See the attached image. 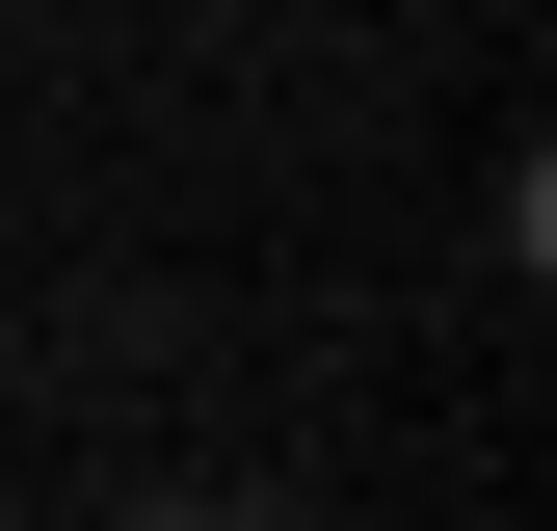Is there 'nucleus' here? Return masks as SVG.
Returning a JSON list of instances; mask_svg holds the SVG:
<instances>
[{
  "instance_id": "obj_1",
  "label": "nucleus",
  "mask_w": 557,
  "mask_h": 531,
  "mask_svg": "<svg viewBox=\"0 0 557 531\" xmlns=\"http://www.w3.org/2000/svg\"><path fill=\"white\" fill-rule=\"evenodd\" d=\"M107 531H186V505H107Z\"/></svg>"
}]
</instances>
